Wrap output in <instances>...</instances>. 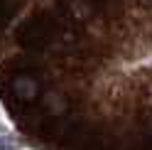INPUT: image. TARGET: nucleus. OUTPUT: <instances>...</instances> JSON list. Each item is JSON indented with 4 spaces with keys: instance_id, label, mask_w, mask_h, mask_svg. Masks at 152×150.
Instances as JSON below:
<instances>
[{
    "instance_id": "nucleus-1",
    "label": "nucleus",
    "mask_w": 152,
    "mask_h": 150,
    "mask_svg": "<svg viewBox=\"0 0 152 150\" xmlns=\"http://www.w3.org/2000/svg\"><path fill=\"white\" fill-rule=\"evenodd\" d=\"M12 91H15V96H20V99H32L37 93V84L32 79H27V76H20V79H15Z\"/></svg>"
}]
</instances>
